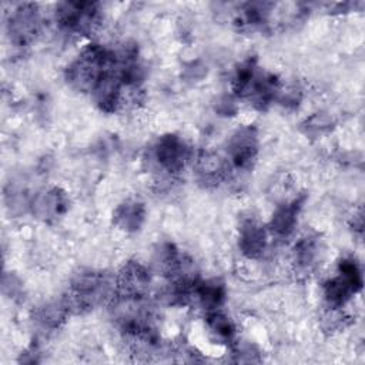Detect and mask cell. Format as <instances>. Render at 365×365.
<instances>
[{"label": "cell", "instance_id": "cell-18", "mask_svg": "<svg viewBox=\"0 0 365 365\" xmlns=\"http://www.w3.org/2000/svg\"><path fill=\"white\" fill-rule=\"evenodd\" d=\"M70 315L63 298L56 302H48L36 311V321L47 329L57 328Z\"/></svg>", "mask_w": 365, "mask_h": 365}, {"label": "cell", "instance_id": "cell-9", "mask_svg": "<svg viewBox=\"0 0 365 365\" xmlns=\"http://www.w3.org/2000/svg\"><path fill=\"white\" fill-rule=\"evenodd\" d=\"M268 228L255 218L242 220L238 228V248L247 258H259L267 250Z\"/></svg>", "mask_w": 365, "mask_h": 365}, {"label": "cell", "instance_id": "cell-6", "mask_svg": "<svg viewBox=\"0 0 365 365\" xmlns=\"http://www.w3.org/2000/svg\"><path fill=\"white\" fill-rule=\"evenodd\" d=\"M41 27L40 13L36 4H19L9 16L7 34L17 47H26L34 41Z\"/></svg>", "mask_w": 365, "mask_h": 365}, {"label": "cell", "instance_id": "cell-14", "mask_svg": "<svg viewBox=\"0 0 365 365\" xmlns=\"http://www.w3.org/2000/svg\"><path fill=\"white\" fill-rule=\"evenodd\" d=\"M225 297H227V289L221 281L215 278L212 279L198 278L192 291L191 302L192 301L197 302L207 312V311L221 308L222 304L225 302Z\"/></svg>", "mask_w": 365, "mask_h": 365}, {"label": "cell", "instance_id": "cell-13", "mask_svg": "<svg viewBox=\"0 0 365 365\" xmlns=\"http://www.w3.org/2000/svg\"><path fill=\"white\" fill-rule=\"evenodd\" d=\"M145 221V207L138 200H124L113 211V224L124 232L138 231Z\"/></svg>", "mask_w": 365, "mask_h": 365}, {"label": "cell", "instance_id": "cell-12", "mask_svg": "<svg viewBox=\"0 0 365 365\" xmlns=\"http://www.w3.org/2000/svg\"><path fill=\"white\" fill-rule=\"evenodd\" d=\"M230 163L225 157H221L220 154L214 151H204L201 153L194 164V170L197 174V178L204 184H218L222 180H225Z\"/></svg>", "mask_w": 365, "mask_h": 365}, {"label": "cell", "instance_id": "cell-4", "mask_svg": "<svg viewBox=\"0 0 365 365\" xmlns=\"http://www.w3.org/2000/svg\"><path fill=\"white\" fill-rule=\"evenodd\" d=\"M362 271L355 258H342L336 274L322 285V295L328 308H344L348 301L362 289Z\"/></svg>", "mask_w": 365, "mask_h": 365}, {"label": "cell", "instance_id": "cell-3", "mask_svg": "<svg viewBox=\"0 0 365 365\" xmlns=\"http://www.w3.org/2000/svg\"><path fill=\"white\" fill-rule=\"evenodd\" d=\"M190 158V147L177 134H164L148 148V165L160 177L178 175Z\"/></svg>", "mask_w": 365, "mask_h": 365}, {"label": "cell", "instance_id": "cell-1", "mask_svg": "<svg viewBox=\"0 0 365 365\" xmlns=\"http://www.w3.org/2000/svg\"><path fill=\"white\" fill-rule=\"evenodd\" d=\"M232 93L248 101L257 110H265L281 91V83L272 73L264 71L255 58H247L234 71Z\"/></svg>", "mask_w": 365, "mask_h": 365}, {"label": "cell", "instance_id": "cell-19", "mask_svg": "<svg viewBox=\"0 0 365 365\" xmlns=\"http://www.w3.org/2000/svg\"><path fill=\"white\" fill-rule=\"evenodd\" d=\"M307 125H308V131H315V133H321L325 128H328L331 125V120L325 115H319L315 114L314 117H311L309 120H307Z\"/></svg>", "mask_w": 365, "mask_h": 365}, {"label": "cell", "instance_id": "cell-17", "mask_svg": "<svg viewBox=\"0 0 365 365\" xmlns=\"http://www.w3.org/2000/svg\"><path fill=\"white\" fill-rule=\"evenodd\" d=\"M272 3H262V1H254V3H245L240 9L238 13V24L245 27H259L267 23L269 14H271Z\"/></svg>", "mask_w": 365, "mask_h": 365}, {"label": "cell", "instance_id": "cell-5", "mask_svg": "<svg viewBox=\"0 0 365 365\" xmlns=\"http://www.w3.org/2000/svg\"><path fill=\"white\" fill-rule=\"evenodd\" d=\"M100 4L91 1H64L56 9V21L70 34H91L100 23Z\"/></svg>", "mask_w": 365, "mask_h": 365}, {"label": "cell", "instance_id": "cell-8", "mask_svg": "<svg viewBox=\"0 0 365 365\" xmlns=\"http://www.w3.org/2000/svg\"><path fill=\"white\" fill-rule=\"evenodd\" d=\"M114 282L115 297L145 298L151 285V274L144 264L138 261H128L120 268L114 277Z\"/></svg>", "mask_w": 365, "mask_h": 365}, {"label": "cell", "instance_id": "cell-7", "mask_svg": "<svg viewBox=\"0 0 365 365\" xmlns=\"http://www.w3.org/2000/svg\"><path fill=\"white\" fill-rule=\"evenodd\" d=\"M259 140L258 131L252 125H244L238 128L227 141L225 158L230 165L237 170L250 168L258 154Z\"/></svg>", "mask_w": 365, "mask_h": 365}, {"label": "cell", "instance_id": "cell-15", "mask_svg": "<svg viewBox=\"0 0 365 365\" xmlns=\"http://www.w3.org/2000/svg\"><path fill=\"white\" fill-rule=\"evenodd\" d=\"M321 255V242L318 237L307 235L301 238L294 247V261L302 269H311L315 267Z\"/></svg>", "mask_w": 365, "mask_h": 365}, {"label": "cell", "instance_id": "cell-11", "mask_svg": "<svg viewBox=\"0 0 365 365\" xmlns=\"http://www.w3.org/2000/svg\"><path fill=\"white\" fill-rule=\"evenodd\" d=\"M304 200V197H297L291 201H285L281 205H278L267 225L268 232L277 238L289 237L298 224V217Z\"/></svg>", "mask_w": 365, "mask_h": 365}, {"label": "cell", "instance_id": "cell-2", "mask_svg": "<svg viewBox=\"0 0 365 365\" xmlns=\"http://www.w3.org/2000/svg\"><path fill=\"white\" fill-rule=\"evenodd\" d=\"M115 61V51L98 44H87L67 66L66 80L80 93L91 94Z\"/></svg>", "mask_w": 365, "mask_h": 365}, {"label": "cell", "instance_id": "cell-16", "mask_svg": "<svg viewBox=\"0 0 365 365\" xmlns=\"http://www.w3.org/2000/svg\"><path fill=\"white\" fill-rule=\"evenodd\" d=\"M205 324L210 332L222 342H231L235 336V325L232 319L225 312L221 311V308L207 311Z\"/></svg>", "mask_w": 365, "mask_h": 365}, {"label": "cell", "instance_id": "cell-10", "mask_svg": "<svg viewBox=\"0 0 365 365\" xmlns=\"http://www.w3.org/2000/svg\"><path fill=\"white\" fill-rule=\"evenodd\" d=\"M68 205L70 200L67 192L58 187H51L40 192L30 202L33 214L44 221H56L63 217L67 212Z\"/></svg>", "mask_w": 365, "mask_h": 365}]
</instances>
